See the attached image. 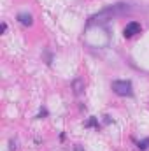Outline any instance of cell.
<instances>
[{
	"label": "cell",
	"mask_w": 149,
	"mask_h": 151,
	"mask_svg": "<svg viewBox=\"0 0 149 151\" xmlns=\"http://www.w3.org/2000/svg\"><path fill=\"white\" fill-rule=\"evenodd\" d=\"M128 11H130V5H128V4H125V2L114 4L111 7H107V9H104V11H100V12H97V14H93V16L90 18V21H88V27H91V25H104V23L111 21L114 18H117V16L128 12Z\"/></svg>",
	"instance_id": "6da1fadb"
},
{
	"label": "cell",
	"mask_w": 149,
	"mask_h": 151,
	"mask_svg": "<svg viewBox=\"0 0 149 151\" xmlns=\"http://www.w3.org/2000/svg\"><path fill=\"white\" fill-rule=\"evenodd\" d=\"M111 88L119 97H132L133 95V86L130 81H112Z\"/></svg>",
	"instance_id": "7a4b0ae2"
},
{
	"label": "cell",
	"mask_w": 149,
	"mask_h": 151,
	"mask_svg": "<svg viewBox=\"0 0 149 151\" xmlns=\"http://www.w3.org/2000/svg\"><path fill=\"white\" fill-rule=\"evenodd\" d=\"M140 30H142V27H140V23H137V21H130L126 27H125V30H123V34H125V37H133V35H137V34H140Z\"/></svg>",
	"instance_id": "3957f363"
},
{
	"label": "cell",
	"mask_w": 149,
	"mask_h": 151,
	"mask_svg": "<svg viewBox=\"0 0 149 151\" xmlns=\"http://www.w3.org/2000/svg\"><path fill=\"white\" fill-rule=\"evenodd\" d=\"M18 21H19L23 27H32V25H34V18H32V14H28V12H19V14H18Z\"/></svg>",
	"instance_id": "277c9868"
},
{
	"label": "cell",
	"mask_w": 149,
	"mask_h": 151,
	"mask_svg": "<svg viewBox=\"0 0 149 151\" xmlns=\"http://www.w3.org/2000/svg\"><path fill=\"white\" fill-rule=\"evenodd\" d=\"M72 90H74V95H82V91H84V81L81 79V77H75L74 81H72Z\"/></svg>",
	"instance_id": "5b68a950"
},
{
	"label": "cell",
	"mask_w": 149,
	"mask_h": 151,
	"mask_svg": "<svg viewBox=\"0 0 149 151\" xmlns=\"http://www.w3.org/2000/svg\"><path fill=\"white\" fill-rule=\"evenodd\" d=\"M84 127H86V128H90V127H95V128H98V119L91 116V118H90V119L84 123Z\"/></svg>",
	"instance_id": "8992f818"
},
{
	"label": "cell",
	"mask_w": 149,
	"mask_h": 151,
	"mask_svg": "<svg viewBox=\"0 0 149 151\" xmlns=\"http://www.w3.org/2000/svg\"><path fill=\"white\" fill-rule=\"evenodd\" d=\"M139 150H140V151H146V150H149V137H148V139H144V141H140V142H139Z\"/></svg>",
	"instance_id": "52a82bcc"
},
{
	"label": "cell",
	"mask_w": 149,
	"mask_h": 151,
	"mask_svg": "<svg viewBox=\"0 0 149 151\" xmlns=\"http://www.w3.org/2000/svg\"><path fill=\"white\" fill-rule=\"evenodd\" d=\"M18 150V141L16 139H9V151H16Z\"/></svg>",
	"instance_id": "ba28073f"
},
{
	"label": "cell",
	"mask_w": 149,
	"mask_h": 151,
	"mask_svg": "<svg viewBox=\"0 0 149 151\" xmlns=\"http://www.w3.org/2000/svg\"><path fill=\"white\" fill-rule=\"evenodd\" d=\"M46 116H47V111L46 109H40V113L37 114V118H46Z\"/></svg>",
	"instance_id": "9c48e42d"
},
{
	"label": "cell",
	"mask_w": 149,
	"mask_h": 151,
	"mask_svg": "<svg viewBox=\"0 0 149 151\" xmlns=\"http://www.w3.org/2000/svg\"><path fill=\"white\" fill-rule=\"evenodd\" d=\"M5 32H7V23L4 21V23H2V34H5Z\"/></svg>",
	"instance_id": "30bf717a"
},
{
	"label": "cell",
	"mask_w": 149,
	"mask_h": 151,
	"mask_svg": "<svg viewBox=\"0 0 149 151\" xmlns=\"http://www.w3.org/2000/svg\"><path fill=\"white\" fill-rule=\"evenodd\" d=\"M74 151H84V150H82V148H81V146L77 144V146H75V148H74Z\"/></svg>",
	"instance_id": "8fae6325"
}]
</instances>
